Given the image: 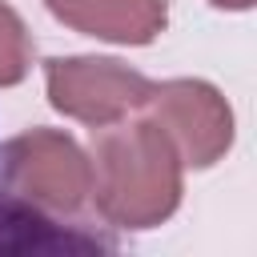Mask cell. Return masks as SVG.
<instances>
[{
  "label": "cell",
  "instance_id": "obj_1",
  "mask_svg": "<svg viewBox=\"0 0 257 257\" xmlns=\"http://www.w3.org/2000/svg\"><path fill=\"white\" fill-rule=\"evenodd\" d=\"M88 169V201L108 229H153L181 205V157L153 116L92 128Z\"/></svg>",
  "mask_w": 257,
  "mask_h": 257
},
{
  "label": "cell",
  "instance_id": "obj_2",
  "mask_svg": "<svg viewBox=\"0 0 257 257\" xmlns=\"http://www.w3.org/2000/svg\"><path fill=\"white\" fill-rule=\"evenodd\" d=\"M0 185L16 189L20 197H28L48 213L80 217L88 205L92 169L84 149L68 133L28 128L0 149Z\"/></svg>",
  "mask_w": 257,
  "mask_h": 257
},
{
  "label": "cell",
  "instance_id": "obj_3",
  "mask_svg": "<svg viewBox=\"0 0 257 257\" xmlns=\"http://www.w3.org/2000/svg\"><path fill=\"white\" fill-rule=\"evenodd\" d=\"M44 84L56 112L100 128L137 112L153 80L112 56H52L44 60Z\"/></svg>",
  "mask_w": 257,
  "mask_h": 257
},
{
  "label": "cell",
  "instance_id": "obj_4",
  "mask_svg": "<svg viewBox=\"0 0 257 257\" xmlns=\"http://www.w3.org/2000/svg\"><path fill=\"white\" fill-rule=\"evenodd\" d=\"M141 108L169 133L181 165L209 169L233 145V112L205 80H161L149 88Z\"/></svg>",
  "mask_w": 257,
  "mask_h": 257
},
{
  "label": "cell",
  "instance_id": "obj_5",
  "mask_svg": "<svg viewBox=\"0 0 257 257\" xmlns=\"http://www.w3.org/2000/svg\"><path fill=\"white\" fill-rule=\"evenodd\" d=\"M116 245L108 225L48 213L0 185V253H112Z\"/></svg>",
  "mask_w": 257,
  "mask_h": 257
},
{
  "label": "cell",
  "instance_id": "obj_6",
  "mask_svg": "<svg viewBox=\"0 0 257 257\" xmlns=\"http://www.w3.org/2000/svg\"><path fill=\"white\" fill-rule=\"evenodd\" d=\"M44 4L68 28L112 44H153L169 20L165 0H44Z\"/></svg>",
  "mask_w": 257,
  "mask_h": 257
},
{
  "label": "cell",
  "instance_id": "obj_7",
  "mask_svg": "<svg viewBox=\"0 0 257 257\" xmlns=\"http://www.w3.org/2000/svg\"><path fill=\"white\" fill-rule=\"evenodd\" d=\"M32 68V36L24 20L0 0V84H20Z\"/></svg>",
  "mask_w": 257,
  "mask_h": 257
},
{
  "label": "cell",
  "instance_id": "obj_8",
  "mask_svg": "<svg viewBox=\"0 0 257 257\" xmlns=\"http://www.w3.org/2000/svg\"><path fill=\"white\" fill-rule=\"evenodd\" d=\"M209 4H217V8H233V12H245V8H253V0H209Z\"/></svg>",
  "mask_w": 257,
  "mask_h": 257
}]
</instances>
